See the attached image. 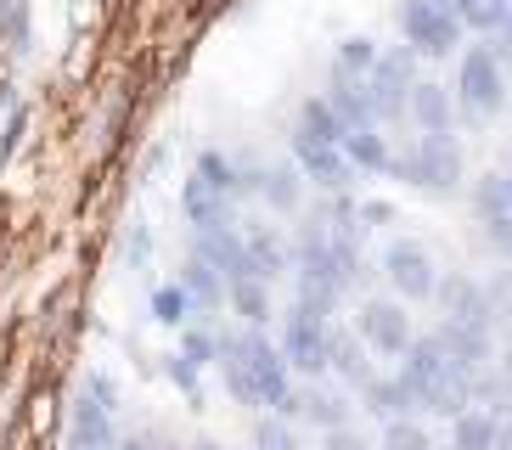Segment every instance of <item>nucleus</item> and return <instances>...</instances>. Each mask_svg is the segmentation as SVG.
Wrapping results in <instances>:
<instances>
[{
  "instance_id": "obj_1",
  "label": "nucleus",
  "mask_w": 512,
  "mask_h": 450,
  "mask_svg": "<svg viewBox=\"0 0 512 450\" xmlns=\"http://www.w3.org/2000/svg\"><path fill=\"white\" fill-rule=\"evenodd\" d=\"M220 377L237 405H248L254 417H293V394H299V377L287 372L276 338L265 332H220Z\"/></svg>"
},
{
  "instance_id": "obj_2",
  "label": "nucleus",
  "mask_w": 512,
  "mask_h": 450,
  "mask_svg": "<svg viewBox=\"0 0 512 450\" xmlns=\"http://www.w3.org/2000/svg\"><path fill=\"white\" fill-rule=\"evenodd\" d=\"M394 377L406 383V394H411L422 422H456L467 405H473V377H467L428 332H417V344L400 355V372Z\"/></svg>"
},
{
  "instance_id": "obj_3",
  "label": "nucleus",
  "mask_w": 512,
  "mask_h": 450,
  "mask_svg": "<svg viewBox=\"0 0 512 450\" xmlns=\"http://www.w3.org/2000/svg\"><path fill=\"white\" fill-rule=\"evenodd\" d=\"M451 96H456V119H462V124L501 119V107H507V62L496 57V45H490V40L462 45Z\"/></svg>"
},
{
  "instance_id": "obj_4",
  "label": "nucleus",
  "mask_w": 512,
  "mask_h": 450,
  "mask_svg": "<svg viewBox=\"0 0 512 450\" xmlns=\"http://www.w3.org/2000/svg\"><path fill=\"white\" fill-rule=\"evenodd\" d=\"M394 180H406L411 192L456 197L467 180V152L456 135H417L411 147L394 152Z\"/></svg>"
},
{
  "instance_id": "obj_5",
  "label": "nucleus",
  "mask_w": 512,
  "mask_h": 450,
  "mask_svg": "<svg viewBox=\"0 0 512 450\" xmlns=\"http://www.w3.org/2000/svg\"><path fill=\"white\" fill-rule=\"evenodd\" d=\"M377 270H383V282H389V299H400V304H434L439 282H445L434 248L417 242V237H389L383 254H377Z\"/></svg>"
},
{
  "instance_id": "obj_6",
  "label": "nucleus",
  "mask_w": 512,
  "mask_h": 450,
  "mask_svg": "<svg viewBox=\"0 0 512 450\" xmlns=\"http://www.w3.org/2000/svg\"><path fill=\"white\" fill-rule=\"evenodd\" d=\"M400 40L417 62H451L462 57V17L445 0H400Z\"/></svg>"
},
{
  "instance_id": "obj_7",
  "label": "nucleus",
  "mask_w": 512,
  "mask_h": 450,
  "mask_svg": "<svg viewBox=\"0 0 512 450\" xmlns=\"http://www.w3.org/2000/svg\"><path fill=\"white\" fill-rule=\"evenodd\" d=\"M332 327L338 321H327L321 310H310V304H287L282 310V327H276V349H282L287 372L299 377V383H316V377H327V344H332Z\"/></svg>"
},
{
  "instance_id": "obj_8",
  "label": "nucleus",
  "mask_w": 512,
  "mask_h": 450,
  "mask_svg": "<svg viewBox=\"0 0 512 450\" xmlns=\"http://www.w3.org/2000/svg\"><path fill=\"white\" fill-rule=\"evenodd\" d=\"M355 338H361L366 349H372L377 360H400L411 344H417V321H411V304L400 299H383V293H366L361 304H355Z\"/></svg>"
},
{
  "instance_id": "obj_9",
  "label": "nucleus",
  "mask_w": 512,
  "mask_h": 450,
  "mask_svg": "<svg viewBox=\"0 0 512 450\" xmlns=\"http://www.w3.org/2000/svg\"><path fill=\"white\" fill-rule=\"evenodd\" d=\"M287 164L304 175V186H316L321 197H349V186H355V175L361 169L349 164L344 147H332V141H321V135H304L299 124H293V135H287Z\"/></svg>"
},
{
  "instance_id": "obj_10",
  "label": "nucleus",
  "mask_w": 512,
  "mask_h": 450,
  "mask_svg": "<svg viewBox=\"0 0 512 450\" xmlns=\"http://www.w3.org/2000/svg\"><path fill=\"white\" fill-rule=\"evenodd\" d=\"M422 85V62L411 57L406 45H383L377 68L366 74V96H372V113L377 124H400L411 107V90Z\"/></svg>"
},
{
  "instance_id": "obj_11",
  "label": "nucleus",
  "mask_w": 512,
  "mask_h": 450,
  "mask_svg": "<svg viewBox=\"0 0 512 450\" xmlns=\"http://www.w3.org/2000/svg\"><path fill=\"white\" fill-rule=\"evenodd\" d=\"M434 310L445 315V321H462V327L501 332V315H496V299H490V282H484V276H467V270H451V276L439 282Z\"/></svg>"
},
{
  "instance_id": "obj_12",
  "label": "nucleus",
  "mask_w": 512,
  "mask_h": 450,
  "mask_svg": "<svg viewBox=\"0 0 512 450\" xmlns=\"http://www.w3.org/2000/svg\"><path fill=\"white\" fill-rule=\"evenodd\" d=\"M473 220L484 225V242L496 248V254H512V169H490V175L473 180Z\"/></svg>"
},
{
  "instance_id": "obj_13",
  "label": "nucleus",
  "mask_w": 512,
  "mask_h": 450,
  "mask_svg": "<svg viewBox=\"0 0 512 450\" xmlns=\"http://www.w3.org/2000/svg\"><path fill=\"white\" fill-rule=\"evenodd\" d=\"M293 422L310 428V434H332V428H349L355 422V394H344L332 377H316V383H299L293 394Z\"/></svg>"
},
{
  "instance_id": "obj_14",
  "label": "nucleus",
  "mask_w": 512,
  "mask_h": 450,
  "mask_svg": "<svg viewBox=\"0 0 512 450\" xmlns=\"http://www.w3.org/2000/svg\"><path fill=\"white\" fill-rule=\"evenodd\" d=\"M242 231V248H248V270L259 282H287L293 276V237H287L276 220H237Z\"/></svg>"
},
{
  "instance_id": "obj_15",
  "label": "nucleus",
  "mask_w": 512,
  "mask_h": 450,
  "mask_svg": "<svg viewBox=\"0 0 512 450\" xmlns=\"http://www.w3.org/2000/svg\"><path fill=\"white\" fill-rule=\"evenodd\" d=\"M445 355L462 366L467 377H479V372H490L496 366V349H501V332H484V327H462V321H445L439 315L434 321V332H428Z\"/></svg>"
},
{
  "instance_id": "obj_16",
  "label": "nucleus",
  "mask_w": 512,
  "mask_h": 450,
  "mask_svg": "<svg viewBox=\"0 0 512 450\" xmlns=\"http://www.w3.org/2000/svg\"><path fill=\"white\" fill-rule=\"evenodd\" d=\"M248 197L271 214H304V175L293 164H248Z\"/></svg>"
},
{
  "instance_id": "obj_17",
  "label": "nucleus",
  "mask_w": 512,
  "mask_h": 450,
  "mask_svg": "<svg viewBox=\"0 0 512 450\" xmlns=\"http://www.w3.org/2000/svg\"><path fill=\"white\" fill-rule=\"evenodd\" d=\"M327 377L338 383L344 394H361L366 383L377 377V355L355 338V327H332V344H327Z\"/></svg>"
},
{
  "instance_id": "obj_18",
  "label": "nucleus",
  "mask_w": 512,
  "mask_h": 450,
  "mask_svg": "<svg viewBox=\"0 0 512 450\" xmlns=\"http://www.w3.org/2000/svg\"><path fill=\"white\" fill-rule=\"evenodd\" d=\"M192 254L203 259V265L220 270V276H226V287L242 282V276H254V270H248V248H242V231H237V225L197 231V237H192Z\"/></svg>"
},
{
  "instance_id": "obj_19",
  "label": "nucleus",
  "mask_w": 512,
  "mask_h": 450,
  "mask_svg": "<svg viewBox=\"0 0 512 450\" xmlns=\"http://www.w3.org/2000/svg\"><path fill=\"white\" fill-rule=\"evenodd\" d=\"M406 119L417 124V135H456V96L451 85H434V79H422L417 90H411V107H406Z\"/></svg>"
},
{
  "instance_id": "obj_20",
  "label": "nucleus",
  "mask_w": 512,
  "mask_h": 450,
  "mask_svg": "<svg viewBox=\"0 0 512 450\" xmlns=\"http://www.w3.org/2000/svg\"><path fill=\"white\" fill-rule=\"evenodd\" d=\"M355 411H361L366 422H400V417H417V405H411V394H406V383L400 377H383L377 372L372 383H366L361 394H355Z\"/></svg>"
},
{
  "instance_id": "obj_21",
  "label": "nucleus",
  "mask_w": 512,
  "mask_h": 450,
  "mask_svg": "<svg viewBox=\"0 0 512 450\" xmlns=\"http://www.w3.org/2000/svg\"><path fill=\"white\" fill-rule=\"evenodd\" d=\"M226 310L237 315L248 332H265L276 321V287L259 282V276H242V282L226 287Z\"/></svg>"
},
{
  "instance_id": "obj_22",
  "label": "nucleus",
  "mask_w": 512,
  "mask_h": 450,
  "mask_svg": "<svg viewBox=\"0 0 512 450\" xmlns=\"http://www.w3.org/2000/svg\"><path fill=\"white\" fill-rule=\"evenodd\" d=\"M321 96L332 102V113H338L344 135H355V130H383V124H377V113H372V96H366V79H332Z\"/></svg>"
},
{
  "instance_id": "obj_23",
  "label": "nucleus",
  "mask_w": 512,
  "mask_h": 450,
  "mask_svg": "<svg viewBox=\"0 0 512 450\" xmlns=\"http://www.w3.org/2000/svg\"><path fill=\"white\" fill-rule=\"evenodd\" d=\"M181 287H186V299L197 304V315H214V310H226V276L214 265H203V259H186L181 265Z\"/></svg>"
},
{
  "instance_id": "obj_24",
  "label": "nucleus",
  "mask_w": 512,
  "mask_h": 450,
  "mask_svg": "<svg viewBox=\"0 0 512 450\" xmlns=\"http://www.w3.org/2000/svg\"><path fill=\"white\" fill-rule=\"evenodd\" d=\"M344 152H349V164L361 169V175H394V147H389V135L383 130L344 135Z\"/></svg>"
},
{
  "instance_id": "obj_25",
  "label": "nucleus",
  "mask_w": 512,
  "mask_h": 450,
  "mask_svg": "<svg viewBox=\"0 0 512 450\" xmlns=\"http://www.w3.org/2000/svg\"><path fill=\"white\" fill-rule=\"evenodd\" d=\"M377 57H383V45H377L372 34H349V40H338V51H332V79H366L377 68Z\"/></svg>"
},
{
  "instance_id": "obj_26",
  "label": "nucleus",
  "mask_w": 512,
  "mask_h": 450,
  "mask_svg": "<svg viewBox=\"0 0 512 450\" xmlns=\"http://www.w3.org/2000/svg\"><path fill=\"white\" fill-rule=\"evenodd\" d=\"M451 450H496V411L467 405L462 417L451 422Z\"/></svg>"
},
{
  "instance_id": "obj_27",
  "label": "nucleus",
  "mask_w": 512,
  "mask_h": 450,
  "mask_svg": "<svg viewBox=\"0 0 512 450\" xmlns=\"http://www.w3.org/2000/svg\"><path fill=\"white\" fill-rule=\"evenodd\" d=\"M445 6H451V12L462 17V29L479 34V40H490L512 12V0H445Z\"/></svg>"
},
{
  "instance_id": "obj_28",
  "label": "nucleus",
  "mask_w": 512,
  "mask_h": 450,
  "mask_svg": "<svg viewBox=\"0 0 512 450\" xmlns=\"http://www.w3.org/2000/svg\"><path fill=\"white\" fill-rule=\"evenodd\" d=\"M254 450H310L293 417H254Z\"/></svg>"
},
{
  "instance_id": "obj_29",
  "label": "nucleus",
  "mask_w": 512,
  "mask_h": 450,
  "mask_svg": "<svg viewBox=\"0 0 512 450\" xmlns=\"http://www.w3.org/2000/svg\"><path fill=\"white\" fill-rule=\"evenodd\" d=\"M299 130L321 135V141H332V147H344V124H338V113H332L327 96H304L299 102Z\"/></svg>"
},
{
  "instance_id": "obj_30",
  "label": "nucleus",
  "mask_w": 512,
  "mask_h": 450,
  "mask_svg": "<svg viewBox=\"0 0 512 450\" xmlns=\"http://www.w3.org/2000/svg\"><path fill=\"white\" fill-rule=\"evenodd\" d=\"M192 315H197V304L186 299L181 282H164L152 293V321H158V327H192Z\"/></svg>"
},
{
  "instance_id": "obj_31",
  "label": "nucleus",
  "mask_w": 512,
  "mask_h": 450,
  "mask_svg": "<svg viewBox=\"0 0 512 450\" xmlns=\"http://www.w3.org/2000/svg\"><path fill=\"white\" fill-rule=\"evenodd\" d=\"M175 355L192 360L197 372H203V366H220V332L192 321V327H181V349H175Z\"/></svg>"
},
{
  "instance_id": "obj_32",
  "label": "nucleus",
  "mask_w": 512,
  "mask_h": 450,
  "mask_svg": "<svg viewBox=\"0 0 512 450\" xmlns=\"http://www.w3.org/2000/svg\"><path fill=\"white\" fill-rule=\"evenodd\" d=\"M377 450H434V434H428L422 417H400V422H383Z\"/></svg>"
},
{
  "instance_id": "obj_33",
  "label": "nucleus",
  "mask_w": 512,
  "mask_h": 450,
  "mask_svg": "<svg viewBox=\"0 0 512 450\" xmlns=\"http://www.w3.org/2000/svg\"><path fill=\"white\" fill-rule=\"evenodd\" d=\"M321 450H377V439L366 434V428H332V434H321Z\"/></svg>"
},
{
  "instance_id": "obj_34",
  "label": "nucleus",
  "mask_w": 512,
  "mask_h": 450,
  "mask_svg": "<svg viewBox=\"0 0 512 450\" xmlns=\"http://www.w3.org/2000/svg\"><path fill=\"white\" fill-rule=\"evenodd\" d=\"M169 383H181L186 394H197V366H192V360H181V355H169Z\"/></svg>"
},
{
  "instance_id": "obj_35",
  "label": "nucleus",
  "mask_w": 512,
  "mask_h": 450,
  "mask_svg": "<svg viewBox=\"0 0 512 450\" xmlns=\"http://www.w3.org/2000/svg\"><path fill=\"white\" fill-rule=\"evenodd\" d=\"M490 45H496V57H501V62H512V12H507V23L496 29V40H490Z\"/></svg>"
},
{
  "instance_id": "obj_36",
  "label": "nucleus",
  "mask_w": 512,
  "mask_h": 450,
  "mask_svg": "<svg viewBox=\"0 0 512 450\" xmlns=\"http://www.w3.org/2000/svg\"><path fill=\"white\" fill-rule=\"evenodd\" d=\"M496 366H501V377L512 383V332H501V349H496Z\"/></svg>"
},
{
  "instance_id": "obj_37",
  "label": "nucleus",
  "mask_w": 512,
  "mask_h": 450,
  "mask_svg": "<svg viewBox=\"0 0 512 450\" xmlns=\"http://www.w3.org/2000/svg\"><path fill=\"white\" fill-rule=\"evenodd\" d=\"M496 450H512V411L496 417Z\"/></svg>"
}]
</instances>
